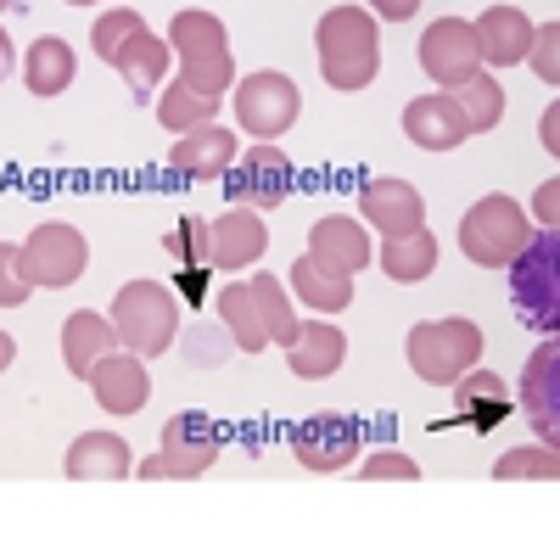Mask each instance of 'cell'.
Here are the masks:
<instances>
[{
  "label": "cell",
  "instance_id": "1",
  "mask_svg": "<svg viewBox=\"0 0 560 560\" xmlns=\"http://www.w3.org/2000/svg\"><path fill=\"white\" fill-rule=\"evenodd\" d=\"M90 45H96V57H102L107 68L124 73L129 96H135L140 107H152V102H158V90H163V79H168L174 45L158 39V34L147 28V18H140L135 7H113V12H102L96 28H90Z\"/></svg>",
  "mask_w": 560,
  "mask_h": 560
},
{
  "label": "cell",
  "instance_id": "2",
  "mask_svg": "<svg viewBox=\"0 0 560 560\" xmlns=\"http://www.w3.org/2000/svg\"><path fill=\"white\" fill-rule=\"evenodd\" d=\"M314 51L325 84L342 90V96H359L382 73V18L370 7H331L314 28Z\"/></svg>",
  "mask_w": 560,
  "mask_h": 560
},
{
  "label": "cell",
  "instance_id": "3",
  "mask_svg": "<svg viewBox=\"0 0 560 560\" xmlns=\"http://www.w3.org/2000/svg\"><path fill=\"white\" fill-rule=\"evenodd\" d=\"M168 45L179 79L202 90V96L224 102V90H236V57H230V28L213 12H174L168 23Z\"/></svg>",
  "mask_w": 560,
  "mask_h": 560
},
{
  "label": "cell",
  "instance_id": "4",
  "mask_svg": "<svg viewBox=\"0 0 560 560\" xmlns=\"http://www.w3.org/2000/svg\"><path fill=\"white\" fill-rule=\"evenodd\" d=\"M482 325L477 319H420L404 353H409V370L420 382H432V387H454L465 370H477L482 364Z\"/></svg>",
  "mask_w": 560,
  "mask_h": 560
},
{
  "label": "cell",
  "instance_id": "5",
  "mask_svg": "<svg viewBox=\"0 0 560 560\" xmlns=\"http://www.w3.org/2000/svg\"><path fill=\"white\" fill-rule=\"evenodd\" d=\"M113 331H118V348L140 353V359H163L168 342L179 337V298L158 280H129L113 298Z\"/></svg>",
  "mask_w": 560,
  "mask_h": 560
},
{
  "label": "cell",
  "instance_id": "6",
  "mask_svg": "<svg viewBox=\"0 0 560 560\" xmlns=\"http://www.w3.org/2000/svg\"><path fill=\"white\" fill-rule=\"evenodd\" d=\"M510 303L522 325L560 337V230H538L510 264Z\"/></svg>",
  "mask_w": 560,
  "mask_h": 560
},
{
  "label": "cell",
  "instance_id": "7",
  "mask_svg": "<svg viewBox=\"0 0 560 560\" xmlns=\"http://www.w3.org/2000/svg\"><path fill=\"white\" fill-rule=\"evenodd\" d=\"M533 236L538 230L527 224V208L516 197H499V191L471 202L465 219H459V253L471 264H482V269H510Z\"/></svg>",
  "mask_w": 560,
  "mask_h": 560
},
{
  "label": "cell",
  "instance_id": "8",
  "mask_svg": "<svg viewBox=\"0 0 560 560\" xmlns=\"http://www.w3.org/2000/svg\"><path fill=\"white\" fill-rule=\"evenodd\" d=\"M219 448H224V432L213 427L208 415L185 409V415L163 420V448H158L152 459H140L135 471L152 477V482H163V477H168V482H197V477L213 471Z\"/></svg>",
  "mask_w": 560,
  "mask_h": 560
},
{
  "label": "cell",
  "instance_id": "9",
  "mask_svg": "<svg viewBox=\"0 0 560 560\" xmlns=\"http://www.w3.org/2000/svg\"><path fill=\"white\" fill-rule=\"evenodd\" d=\"M236 124H242V135H253V140H275V135H287L292 124H298V113H303V90L287 79V73H275V68H258V73H247V79H236Z\"/></svg>",
  "mask_w": 560,
  "mask_h": 560
},
{
  "label": "cell",
  "instance_id": "10",
  "mask_svg": "<svg viewBox=\"0 0 560 560\" xmlns=\"http://www.w3.org/2000/svg\"><path fill=\"white\" fill-rule=\"evenodd\" d=\"M224 197L230 208H253V213H275L292 197V158L275 140H253L236 158V168L224 174Z\"/></svg>",
  "mask_w": 560,
  "mask_h": 560
},
{
  "label": "cell",
  "instance_id": "11",
  "mask_svg": "<svg viewBox=\"0 0 560 560\" xmlns=\"http://www.w3.org/2000/svg\"><path fill=\"white\" fill-rule=\"evenodd\" d=\"M420 68H427V79L438 90H459V84H471L488 62L477 51V23H465V18H438L420 28Z\"/></svg>",
  "mask_w": 560,
  "mask_h": 560
},
{
  "label": "cell",
  "instance_id": "12",
  "mask_svg": "<svg viewBox=\"0 0 560 560\" xmlns=\"http://www.w3.org/2000/svg\"><path fill=\"white\" fill-rule=\"evenodd\" d=\"M23 269H28L34 287H45V292L73 287V280L90 269V242H84V230H79V224H62V219L34 224V236L23 242Z\"/></svg>",
  "mask_w": 560,
  "mask_h": 560
},
{
  "label": "cell",
  "instance_id": "13",
  "mask_svg": "<svg viewBox=\"0 0 560 560\" xmlns=\"http://www.w3.org/2000/svg\"><path fill=\"white\" fill-rule=\"evenodd\" d=\"M359 448H364V420H353V415H308L292 432V454L314 477L348 471V465L359 459Z\"/></svg>",
  "mask_w": 560,
  "mask_h": 560
},
{
  "label": "cell",
  "instance_id": "14",
  "mask_svg": "<svg viewBox=\"0 0 560 560\" xmlns=\"http://www.w3.org/2000/svg\"><path fill=\"white\" fill-rule=\"evenodd\" d=\"M522 409H527V427L538 432V443H555L560 448V337H544L527 353Z\"/></svg>",
  "mask_w": 560,
  "mask_h": 560
},
{
  "label": "cell",
  "instance_id": "15",
  "mask_svg": "<svg viewBox=\"0 0 560 560\" xmlns=\"http://www.w3.org/2000/svg\"><path fill=\"white\" fill-rule=\"evenodd\" d=\"M404 135L415 140L420 152H454V147H465L477 129H471V118H465V107H459L454 90H432V96H415V102L404 107Z\"/></svg>",
  "mask_w": 560,
  "mask_h": 560
},
{
  "label": "cell",
  "instance_id": "16",
  "mask_svg": "<svg viewBox=\"0 0 560 560\" xmlns=\"http://www.w3.org/2000/svg\"><path fill=\"white\" fill-rule=\"evenodd\" d=\"M359 219L370 230H382V236H404V230L427 224V197L398 174H376V179H364V191H359Z\"/></svg>",
  "mask_w": 560,
  "mask_h": 560
},
{
  "label": "cell",
  "instance_id": "17",
  "mask_svg": "<svg viewBox=\"0 0 560 560\" xmlns=\"http://www.w3.org/2000/svg\"><path fill=\"white\" fill-rule=\"evenodd\" d=\"M269 253V224L253 208H230L208 219V264L213 269H253Z\"/></svg>",
  "mask_w": 560,
  "mask_h": 560
},
{
  "label": "cell",
  "instance_id": "18",
  "mask_svg": "<svg viewBox=\"0 0 560 560\" xmlns=\"http://www.w3.org/2000/svg\"><path fill=\"white\" fill-rule=\"evenodd\" d=\"M90 393L107 415H140L152 398V376H147V359L129 353V348H113L96 370H90Z\"/></svg>",
  "mask_w": 560,
  "mask_h": 560
},
{
  "label": "cell",
  "instance_id": "19",
  "mask_svg": "<svg viewBox=\"0 0 560 560\" xmlns=\"http://www.w3.org/2000/svg\"><path fill=\"white\" fill-rule=\"evenodd\" d=\"M236 158H242V140L230 135V129H219V124L179 135L174 147H168V168L179 179H224L230 168H236Z\"/></svg>",
  "mask_w": 560,
  "mask_h": 560
},
{
  "label": "cell",
  "instance_id": "20",
  "mask_svg": "<svg viewBox=\"0 0 560 560\" xmlns=\"http://www.w3.org/2000/svg\"><path fill=\"white\" fill-rule=\"evenodd\" d=\"M533 39H538V23L522 7H488L477 18V51L488 68H522L533 57Z\"/></svg>",
  "mask_w": 560,
  "mask_h": 560
},
{
  "label": "cell",
  "instance_id": "21",
  "mask_svg": "<svg viewBox=\"0 0 560 560\" xmlns=\"http://www.w3.org/2000/svg\"><path fill=\"white\" fill-rule=\"evenodd\" d=\"M62 471L73 482H124L135 471V454L118 432H79L62 454Z\"/></svg>",
  "mask_w": 560,
  "mask_h": 560
},
{
  "label": "cell",
  "instance_id": "22",
  "mask_svg": "<svg viewBox=\"0 0 560 560\" xmlns=\"http://www.w3.org/2000/svg\"><path fill=\"white\" fill-rule=\"evenodd\" d=\"M308 253L325 258L331 269H342V275H359V269H370V258H376V247H370V224H359V219H348V213L314 219Z\"/></svg>",
  "mask_w": 560,
  "mask_h": 560
},
{
  "label": "cell",
  "instance_id": "23",
  "mask_svg": "<svg viewBox=\"0 0 560 560\" xmlns=\"http://www.w3.org/2000/svg\"><path fill=\"white\" fill-rule=\"evenodd\" d=\"M348 359V337L337 331L331 319H303V331L287 342V370L303 382H325V376H337Z\"/></svg>",
  "mask_w": 560,
  "mask_h": 560
},
{
  "label": "cell",
  "instance_id": "24",
  "mask_svg": "<svg viewBox=\"0 0 560 560\" xmlns=\"http://www.w3.org/2000/svg\"><path fill=\"white\" fill-rule=\"evenodd\" d=\"M118 348V331H113V314H90V308H73L62 319V364L68 376L90 382V370H96L107 353Z\"/></svg>",
  "mask_w": 560,
  "mask_h": 560
},
{
  "label": "cell",
  "instance_id": "25",
  "mask_svg": "<svg viewBox=\"0 0 560 560\" xmlns=\"http://www.w3.org/2000/svg\"><path fill=\"white\" fill-rule=\"evenodd\" d=\"M287 287H292V292L303 298V308H314V314H342V308L353 303V275L331 269V264L314 258V253H303V258L292 264Z\"/></svg>",
  "mask_w": 560,
  "mask_h": 560
},
{
  "label": "cell",
  "instance_id": "26",
  "mask_svg": "<svg viewBox=\"0 0 560 560\" xmlns=\"http://www.w3.org/2000/svg\"><path fill=\"white\" fill-rule=\"evenodd\" d=\"M438 258H443L438 236H432L427 224H415V230H404V236H387V247H382V275L398 280V287H420V280L438 269Z\"/></svg>",
  "mask_w": 560,
  "mask_h": 560
},
{
  "label": "cell",
  "instance_id": "27",
  "mask_svg": "<svg viewBox=\"0 0 560 560\" xmlns=\"http://www.w3.org/2000/svg\"><path fill=\"white\" fill-rule=\"evenodd\" d=\"M79 73V57H73V45L62 34H45L28 45V57H23V84L34 90V96H62V90L73 84Z\"/></svg>",
  "mask_w": 560,
  "mask_h": 560
},
{
  "label": "cell",
  "instance_id": "28",
  "mask_svg": "<svg viewBox=\"0 0 560 560\" xmlns=\"http://www.w3.org/2000/svg\"><path fill=\"white\" fill-rule=\"evenodd\" d=\"M213 308H219V319L230 325V337H236L242 353H264V348H269V325H264V303H258V292H253V280H230Z\"/></svg>",
  "mask_w": 560,
  "mask_h": 560
},
{
  "label": "cell",
  "instance_id": "29",
  "mask_svg": "<svg viewBox=\"0 0 560 560\" xmlns=\"http://www.w3.org/2000/svg\"><path fill=\"white\" fill-rule=\"evenodd\" d=\"M152 113H158L163 135H191V129L219 124V102H213V96H202V90H191L185 79H168V84L158 90Z\"/></svg>",
  "mask_w": 560,
  "mask_h": 560
},
{
  "label": "cell",
  "instance_id": "30",
  "mask_svg": "<svg viewBox=\"0 0 560 560\" xmlns=\"http://www.w3.org/2000/svg\"><path fill=\"white\" fill-rule=\"evenodd\" d=\"M454 404H459V420L465 427H477V432H488V427H499V420L510 415V404H504V382L493 376V370H465V376L454 382Z\"/></svg>",
  "mask_w": 560,
  "mask_h": 560
},
{
  "label": "cell",
  "instance_id": "31",
  "mask_svg": "<svg viewBox=\"0 0 560 560\" xmlns=\"http://www.w3.org/2000/svg\"><path fill=\"white\" fill-rule=\"evenodd\" d=\"M499 482H560V448L555 443H538V448H504L499 465H493Z\"/></svg>",
  "mask_w": 560,
  "mask_h": 560
},
{
  "label": "cell",
  "instance_id": "32",
  "mask_svg": "<svg viewBox=\"0 0 560 560\" xmlns=\"http://www.w3.org/2000/svg\"><path fill=\"white\" fill-rule=\"evenodd\" d=\"M253 292H258V303H264V325H269V342H280L287 348L298 331H303V319H298V308H292V298H287V287H280L275 275H253Z\"/></svg>",
  "mask_w": 560,
  "mask_h": 560
},
{
  "label": "cell",
  "instance_id": "33",
  "mask_svg": "<svg viewBox=\"0 0 560 560\" xmlns=\"http://www.w3.org/2000/svg\"><path fill=\"white\" fill-rule=\"evenodd\" d=\"M454 96H459V107H465V118H471V129H477V135L499 129V118H504V84H499L488 68H482L471 84H459Z\"/></svg>",
  "mask_w": 560,
  "mask_h": 560
},
{
  "label": "cell",
  "instance_id": "34",
  "mask_svg": "<svg viewBox=\"0 0 560 560\" xmlns=\"http://www.w3.org/2000/svg\"><path fill=\"white\" fill-rule=\"evenodd\" d=\"M230 353H236V337H230L224 319H202V325L185 331V359H191L197 370H219Z\"/></svg>",
  "mask_w": 560,
  "mask_h": 560
},
{
  "label": "cell",
  "instance_id": "35",
  "mask_svg": "<svg viewBox=\"0 0 560 560\" xmlns=\"http://www.w3.org/2000/svg\"><path fill=\"white\" fill-rule=\"evenodd\" d=\"M163 253H168L179 269L208 264V219H179L168 236H163Z\"/></svg>",
  "mask_w": 560,
  "mask_h": 560
},
{
  "label": "cell",
  "instance_id": "36",
  "mask_svg": "<svg viewBox=\"0 0 560 560\" xmlns=\"http://www.w3.org/2000/svg\"><path fill=\"white\" fill-rule=\"evenodd\" d=\"M34 292V280L23 269V247L18 242H0V308H23Z\"/></svg>",
  "mask_w": 560,
  "mask_h": 560
},
{
  "label": "cell",
  "instance_id": "37",
  "mask_svg": "<svg viewBox=\"0 0 560 560\" xmlns=\"http://www.w3.org/2000/svg\"><path fill=\"white\" fill-rule=\"evenodd\" d=\"M359 471H364L370 482H387V477H393V482H415V477H420V465H415L409 454H398V448H376V454L359 465Z\"/></svg>",
  "mask_w": 560,
  "mask_h": 560
},
{
  "label": "cell",
  "instance_id": "38",
  "mask_svg": "<svg viewBox=\"0 0 560 560\" xmlns=\"http://www.w3.org/2000/svg\"><path fill=\"white\" fill-rule=\"evenodd\" d=\"M533 73L544 84H560V23H538V39H533Z\"/></svg>",
  "mask_w": 560,
  "mask_h": 560
},
{
  "label": "cell",
  "instance_id": "39",
  "mask_svg": "<svg viewBox=\"0 0 560 560\" xmlns=\"http://www.w3.org/2000/svg\"><path fill=\"white\" fill-rule=\"evenodd\" d=\"M533 219H538V230H560V174L533 191Z\"/></svg>",
  "mask_w": 560,
  "mask_h": 560
},
{
  "label": "cell",
  "instance_id": "40",
  "mask_svg": "<svg viewBox=\"0 0 560 560\" xmlns=\"http://www.w3.org/2000/svg\"><path fill=\"white\" fill-rule=\"evenodd\" d=\"M538 140H544V152L560 163V102L544 107V118H538Z\"/></svg>",
  "mask_w": 560,
  "mask_h": 560
},
{
  "label": "cell",
  "instance_id": "41",
  "mask_svg": "<svg viewBox=\"0 0 560 560\" xmlns=\"http://www.w3.org/2000/svg\"><path fill=\"white\" fill-rule=\"evenodd\" d=\"M370 12H376L382 23H409L420 12V0H370Z\"/></svg>",
  "mask_w": 560,
  "mask_h": 560
},
{
  "label": "cell",
  "instance_id": "42",
  "mask_svg": "<svg viewBox=\"0 0 560 560\" xmlns=\"http://www.w3.org/2000/svg\"><path fill=\"white\" fill-rule=\"evenodd\" d=\"M208 264H197V269H179V298L185 303H202V287H208V275H202Z\"/></svg>",
  "mask_w": 560,
  "mask_h": 560
},
{
  "label": "cell",
  "instance_id": "43",
  "mask_svg": "<svg viewBox=\"0 0 560 560\" xmlns=\"http://www.w3.org/2000/svg\"><path fill=\"white\" fill-rule=\"evenodd\" d=\"M12 62H18V51H12V34H7V28H0V79H7V73H12Z\"/></svg>",
  "mask_w": 560,
  "mask_h": 560
},
{
  "label": "cell",
  "instance_id": "44",
  "mask_svg": "<svg viewBox=\"0 0 560 560\" xmlns=\"http://www.w3.org/2000/svg\"><path fill=\"white\" fill-rule=\"evenodd\" d=\"M12 359H18V342H12V331H0V376L12 370Z\"/></svg>",
  "mask_w": 560,
  "mask_h": 560
},
{
  "label": "cell",
  "instance_id": "45",
  "mask_svg": "<svg viewBox=\"0 0 560 560\" xmlns=\"http://www.w3.org/2000/svg\"><path fill=\"white\" fill-rule=\"evenodd\" d=\"M68 7H96V0H68Z\"/></svg>",
  "mask_w": 560,
  "mask_h": 560
},
{
  "label": "cell",
  "instance_id": "46",
  "mask_svg": "<svg viewBox=\"0 0 560 560\" xmlns=\"http://www.w3.org/2000/svg\"><path fill=\"white\" fill-rule=\"evenodd\" d=\"M7 7H12V0H0V12H7Z\"/></svg>",
  "mask_w": 560,
  "mask_h": 560
}]
</instances>
